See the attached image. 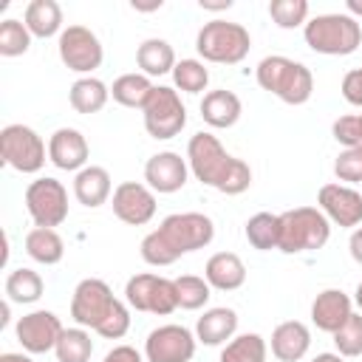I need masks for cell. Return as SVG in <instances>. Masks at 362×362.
Wrapping results in <instances>:
<instances>
[{"mask_svg":"<svg viewBox=\"0 0 362 362\" xmlns=\"http://www.w3.org/2000/svg\"><path fill=\"white\" fill-rule=\"evenodd\" d=\"M102 362H141V354L136 348H130V345H116L113 351L105 354Z\"/></svg>","mask_w":362,"mask_h":362,"instance_id":"cell-43","label":"cell"},{"mask_svg":"<svg viewBox=\"0 0 362 362\" xmlns=\"http://www.w3.org/2000/svg\"><path fill=\"white\" fill-rule=\"evenodd\" d=\"M74 195L82 206H102L107 198H110V173L105 167H85L76 173L74 178Z\"/></svg>","mask_w":362,"mask_h":362,"instance_id":"cell-22","label":"cell"},{"mask_svg":"<svg viewBox=\"0 0 362 362\" xmlns=\"http://www.w3.org/2000/svg\"><path fill=\"white\" fill-rule=\"evenodd\" d=\"M359 130H362V113H359Z\"/></svg>","mask_w":362,"mask_h":362,"instance_id":"cell-51","label":"cell"},{"mask_svg":"<svg viewBox=\"0 0 362 362\" xmlns=\"http://www.w3.org/2000/svg\"><path fill=\"white\" fill-rule=\"evenodd\" d=\"M215 235V226L201 212H175L161 221L156 232L141 240V257L150 266H170L181 255L204 249Z\"/></svg>","mask_w":362,"mask_h":362,"instance_id":"cell-1","label":"cell"},{"mask_svg":"<svg viewBox=\"0 0 362 362\" xmlns=\"http://www.w3.org/2000/svg\"><path fill=\"white\" fill-rule=\"evenodd\" d=\"M136 62L144 71V76H161V74H170L175 68V51H173V45L167 40L150 37V40H144L139 45Z\"/></svg>","mask_w":362,"mask_h":362,"instance_id":"cell-25","label":"cell"},{"mask_svg":"<svg viewBox=\"0 0 362 362\" xmlns=\"http://www.w3.org/2000/svg\"><path fill=\"white\" fill-rule=\"evenodd\" d=\"M127 328H130V311H127V305L122 300H116V305L110 308L105 322L96 328V334L105 337V339H122L127 334Z\"/></svg>","mask_w":362,"mask_h":362,"instance_id":"cell-40","label":"cell"},{"mask_svg":"<svg viewBox=\"0 0 362 362\" xmlns=\"http://www.w3.org/2000/svg\"><path fill=\"white\" fill-rule=\"evenodd\" d=\"M124 297L136 311H150V314H173L178 308V294H175V280L158 277V274H136L124 286Z\"/></svg>","mask_w":362,"mask_h":362,"instance_id":"cell-10","label":"cell"},{"mask_svg":"<svg viewBox=\"0 0 362 362\" xmlns=\"http://www.w3.org/2000/svg\"><path fill=\"white\" fill-rule=\"evenodd\" d=\"M354 300H356V305L362 308V280H359V286H356V294H354Z\"/></svg>","mask_w":362,"mask_h":362,"instance_id":"cell-50","label":"cell"},{"mask_svg":"<svg viewBox=\"0 0 362 362\" xmlns=\"http://www.w3.org/2000/svg\"><path fill=\"white\" fill-rule=\"evenodd\" d=\"M0 314H3V317H0V328H3V325L8 322V303H3V305H0Z\"/></svg>","mask_w":362,"mask_h":362,"instance_id":"cell-49","label":"cell"},{"mask_svg":"<svg viewBox=\"0 0 362 362\" xmlns=\"http://www.w3.org/2000/svg\"><path fill=\"white\" fill-rule=\"evenodd\" d=\"M334 139L339 144L348 147H359L362 144V130H359V116H339L334 122Z\"/></svg>","mask_w":362,"mask_h":362,"instance_id":"cell-41","label":"cell"},{"mask_svg":"<svg viewBox=\"0 0 362 362\" xmlns=\"http://www.w3.org/2000/svg\"><path fill=\"white\" fill-rule=\"evenodd\" d=\"M147 362H189L195 356V337L184 325H161L144 342Z\"/></svg>","mask_w":362,"mask_h":362,"instance_id":"cell-13","label":"cell"},{"mask_svg":"<svg viewBox=\"0 0 362 362\" xmlns=\"http://www.w3.org/2000/svg\"><path fill=\"white\" fill-rule=\"evenodd\" d=\"M308 345H311V334L297 320L280 322L272 331V354L280 362H297V359H303L308 354Z\"/></svg>","mask_w":362,"mask_h":362,"instance_id":"cell-21","label":"cell"},{"mask_svg":"<svg viewBox=\"0 0 362 362\" xmlns=\"http://www.w3.org/2000/svg\"><path fill=\"white\" fill-rule=\"evenodd\" d=\"M334 345L339 356H359L362 354V314H351L339 331H334Z\"/></svg>","mask_w":362,"mask_h":362,"instance_id":"cell-37","label":"cell"},{"mask_svg":"<svg viewBox=\"0 0 362 362\" xmlns=\"http://www.w3.org/2000/svg\"><path fill=\"white\" fill-rule=\"evenodd\" d=\"M31 45V31L20 20H3L0 23V54L3 57H20Z\"/></svg>","mask_w":362,"mask_h":362,"instance_id":"cell-36","label":"cell"},{"mask_svg":"<svg viewBox=\"0 0 362 362\" xmlns=\"http://www.w3.org/2000/svg\"><path fill=\"white\" fill-rule=\"evenodd\" d=\"M144 181L153 192H178L187 184V161L173 150L156 153L144 164Z\"/></svg>","mask_w":362,"mask_h":362,"instance_id":"cell-17","label":"cell"},{"mask_svg":"<svg viewBox=\"0 0 362 362\" xmlns=\"http://www.w3.org/2000/svg\"><path fill=\"white\" fill-rule=\"evenodd\" d=\"M311 362H342V356L339 354H317Z\"/></svg>","mask_w":362,"mask_h":362,"instance_id":"cell-46","label":"cell"},{"mask_svg":"<svg viewBox=\"0 0 362 362\" xmlns=\"http://www.w3.org/2000/svg\"><path fill=\"white\" fill-rule=\"evenodd\" d=\"M59 362H88L93 354V339L85 328H65L54 348Z\"/></svg>","mask_w":362,"mask_h":362,"instance_id":"cell-32","label":"cell"},{"mask_svg":"<svg viewBox=\"0 0 362 362\" xmlns=\"http://www.w3.org/2000/svg\"><path fill=\"white\" fill-rule=\"evenodd\" d=\"M269 14L280 28H297L308 17V3L305 0H272Z\"/></svg>","mask_w":362,"mask_h":362,"instance_id":"cell-38","label":"cell"},{"mask_svg":"<svg viewBox=\"0 0 362 362\" xmlns=\"http://www.w3.org/2000/svg\"><path fill=\"white\" fill-rule=\"evenodd\" d=\"M201 116L212 127H232L240 119V99L232 90H209L201 102Z\"/></svg>","mask_w":362,"mask_h":362,"instance_id":"cell-24","label":"cell"},{"mask_svg":"<svg viewBox=\"0 0 362 362\" xmlns=\"http://www.w3.org/2000/svg\"><path fill=\"white\" fill-rule=\"evenodd\" d=\"M201 3V8H206V11H221V8H229L232 6V0H198Z\"/></svg>","mask_w":362,"mask_h":362,"instance_id":"cell-45","label":"cell"},{"mask_svg":"<svg viewBox=\"0 0 362 362\" xmlns=\"http://www.w3.org/2000/svg\"><path fill=\"white\" fill-rule=\"evenodd\" d=\"M0 362H31V359L23 354H0Z\"/></svg>","mask_w":362,"mask_h":362,"instance_id":"cell-47","label":"cell"},{"mask_svg":"<svg viewBox=\"0 0 362 362\" xmlns=\"http://www.w3.org/2000/svg\"><path fill=\"white\" fill-rule=\"evenodd\" d=\"M6 294L11 303H37L42 297V277L34 269H14L6 277Z\"/></svg>","mask_w":362,"mask_h":362,"instance_id":"cell-33","label":"cell"},{"mask_svg":"<svg viewBox=\"0 0 362 362\" xmlns=\"http://www.w3.org/2000/svg\"><path fill=\"white\" fill-rule=\"evenodd\" d=\"M102 42L99 37L85 28V25H68L59 34V59L65 62V68L79 71V74H90L102 65Z\"/></svg>","mask_w":362,"mask_h":362,"instance_id":"cell-12","label":"cell"},{"mask_svg":"<svg viewBox=\"0 0 362 362\" xmlns=\"http://www.w3.org/2000/svg\"><path fill=\"white\" fill-rule=\"evenodd\" d=\"M351 297L339 288H325L317 294V300L311 303V320L320 331L334 334L342 328V322L351 317Z\"/></svg>","mask_w":362,"mask_h":362,"instance_id":"cell-19","label":"cell"},{"mask_svg":"<svg viewBox=\"0 0 362 362\" xmlns=\"http://www.w3.org/2000/svg\"><path fill=\"white\" fill-rule=\"evenodd\" d=\"M187 124V107L181 105L178 90L156 85L144 105V127L153 139H173Z\"/></svg>","mask_w":362,"mask_h":362,"instance_id":"cell-8","label":"cell"},{"mask_svg":"<svg viewBox=\"0 0 362 362\" xmlns=\"http://www.w3.org/2000/svg\"><path fill=\"white\" fill-rule=\"evenodd\" d=\"M235 331H238V314L232 308H209L204 317H198L195 325V337L204 345H221L232 339Z\"/></svg>","mask_w":362,"mask_h":362,"instance_id":"cell-23","label":"cell"},{"mask_svg":"<svg viewBox=\"0 0 362 362\" xmlns=\"http://www.w3.org/2000/svg\"><path fill=\"white\" fill-rule=\"evenodd\" d=\"M266 339L260 334H240L226 342L221 351V362H266Z\"/></svg>","mask_w":362,"mask_h":362,"instance_id":"cell-31","label":"cell"},{"mask_svg":"<svg viewBox=\"0 0 362 362\" xmlns=\"http://www.w3.org/2000/svg\"><path fill=\"white\" fill-rule=\"evenodd\" d=\"M195 48L204 59L221 62V65H238L249 48L252 37L240 23H226V20H212L198 31Z\"/></svg>","mask_w":362,"mask_h":362,"instance_id":"cell-6","label":"cell"},{"mask_svg":"<svg viewBox=\"0 0 362 362\" xmlns=\"http://www.w3.org/2000/svg\"><path fill=\"white\" fill-rule=\"evenodd\" d=\"M62 25V8L57 0H31L25 6V28L34 37H54Z\"/></svg>","mask_w":362,"mask_h":362,"instance_id":"cell-26","label":"cell"},{"mask_svg":"<svg viewBox=\"0 0 362 362\" xmlns=\"http://www.w3.org/2000/svg\"><path fill=\"white\" fill-rule=\"evenodd\" d=\"M116 305V297L110 291V286L99 277H88L74 288L71 297V317L82 325V328H99L105 322V317L110 314V308Z\"/></svg>","mask_w":362,"mask_h":362,"instance_id":"cell-11","label":"cell"},{"mask_svg":"<svg viewBox=\"0 0 362 362\" xmlns=\"http://www.w3.org/2000/svg\"><path fill=\"white\" fill-rule=\"evenodd\" d=\"M173 79H175V88H181L184 93H201L209 82V71L198 59H181L173 68Z\"/></svg>","mask_w":362,"mask_h":362,"instance_id":"cell-35","label":"cell"},{"mask_svg":"<svg viewBox=\"0 0 362 362\" xmlns=\"http://www.w3.org/2000/svg\"><path fill=\"white\" fill-rule=\"evenodd\" d=\"M209 283L206 277H195V274H181L175 280V294H178V308H187V311H195L201 305H206L209 300Z\"/></svg>","mask_w":362,"mask_h":362,"instance_id":"cell-34","label":"cell"},{"mask_svg":"<svg viewBox=\"0 0 362 362\" xmlns=\"http://www.w3.org/2000/svg\"><path fill=\"white\" fill-rule=\"evenodd\" d=\"M246 240L260 252L277 249V243H280V215H272V212L252 215L246 221Z\"/></svg>","mask_w":362,"mask_h":362,"instance_id":"cell-30","label":"cell"},{"mask_svg":"<svg viewBox=\"0 0 362 362\" xmlns=\"http://www.w3.org/2000/svg\"><path fill=\"white\" fill-rule=\"evenodd\" d=\"M204 277L218 291H235L246 283V266L235 252H218L206 260Z\"/></svg>","mask_w":362,"mask_h":362,"instance_id":"cell-20","label":"cell"},{"mask_svg":"<svg viewBox=\"0 0 362 362\" xmlns=\"http://www.w3.org/2000/svg\"><path fill=\"white\" fill-rule=\"evenodd\" d=\"M25 209L37 226L54 229L68 218V189L57 178H37L25 189Z\"/></svg>","mask_w":362,"mask_h":362,"instance_id":"cell-9","label":"cell"},{"mask_svg":"<svg viewBox=\"0 0 362 362\" xmlns=\"http://www.w3.org/2000/svg\"><path fill=\"white\" fill-rule=\"evenodd\" d=\"M320 209L328 221L339 226H359L362 223V195L345 184H325L320 187Z\"/></svg>","mask_w":362,"mask_h":362,"instance_id":"cell-16","label":"cell"},{"mask_svg":"<svg viewBox=\"0 0 362 362\" xmlns=\"http://www.w3.org/2000/svg\"><path fill=\"white\" fill-rule=\"evenodd\" d=\"M0 158L17 173H40L45 164V141L25 124H6L0 130Z\"/></svg>","mask_w":362,"mask_h":362,"instance_id":"cell-7","label":"cell"},{"mask_svg":"<svg viewBox=\"0 0 362 362\" xmlns=\"http://www.w3.org/2000/svg\"><path fill=\"white\" fill-rule=\"evenodd\" d=\"M342 96L345 102L362 107V68H354L342 76Z\"/></svg>","mask_w":362,"mask_h":362,"instance_id":"cell-42","label":"cell"},{"mask_svg":"<svg viewBox=\"0 0 362 362\" xmlns=\"http://www.w3.org/2000/svg\"><path fill=\"white\" fill-rule=\"evenodd\" d=\"M331 226L322 209L317 206H294L280 215V243L277 249L286 255L314 252L328 243Z\"/></svg>","mask_w":362,"mask_h":362,"instance_id":"cell-5","label":"cell"},{"mask_svg":"<svg viewBox=\"0 0 362 362\" xmlns=\"http://www.w3.org/2000/svg\"><path fill=\"white\" fill-rule=\"evenodd\" d=\"M113 215L122 223H130V226L150 223L153 215H156V195H153V189L139 184V181H122L113 189Z\"/></svg>","mask_w":362,"mask_h":362,"instance_id":"cell-14","label":"cell"},{"mask_svg":"<svg viewBox=\"0 0 362 362\" xmlns=\"http://www.w3.org/2000/svg\"><path fill=\"white\" fill-rule=\"evenodd\" d=\"M107 85L102 79H93V76H82L71 85V107L76 113H99L105 105H107Z\"/></svg>","mask_w":362,"mask_h":362,"instance_id":"cell-28","label":"cell"},{"mask_svg":"<svg viewBox=\"0 0 362 362\" xmlns=\"http://www.w3.org/2000/svg\"><path fill=\"white\" fill-rule=\"evenodd\" d=\"M348 249H351V257L362 266V226L354 229V235H351V240H348Z\"/></svg>","mask_w":362,"mask_h":362,"instance_id":"cell-44","label":"cell"},{"mask_svg":"<svg viewBox=\"0 0 362 362\" xmlns=\"http://www.w3.org/2000/svg\"><path fill=\"white\" fill-rule=\"evenodd\" d=\"M88 153L90 150H88L85 136L79 130H74V127H59L48 139V158L59 170H85Z\"/></svg>","mask_w":362,"mask_h":362,"instance_id":"cell-18","label":"cell"},{"mask_svg":"<svg viewBox=\"0 0 362 362\" xmlns=\"http://www.w3.org/2000/svg\"><path fill=\"white\" fill-rule=\"evenodd\" d=\"M334 173H337L339 181H348V184L362 181V144L342 150L334 161Z\"/></svg>","mask_w":362,"mask_h":362,"instance_id":"cell-39","label":"cell"},{"mask_svg":"<svg viewBox=\"0 0 362 362\" xmlns=\"http://www.w3.org/2000/svg\"><path fill=\"white\" fill-rule=\"evenodd\" d=\"M187 161L192 175L206 184L215 187L218 192L226 195H240L249 189L252 184V170L246 161L229 156L223 150V144L212 136V133H195L187 144Z\"/></svg>","mask_w":362,"mask_h":362,"instance_id":"cell-2","label":"cell"},{"mask_svg":"<svg viewBox=\"0 0 362 362\" xmlns=\"http://www.w3.org/2000/svg\"><path fill=\"white\" fill-rule=\"evenodd\" d=\"M257 85L286 105H303L311 99L314 90V76L303 62H294L288 57H266L257 65Z\"/></svg>","mask_w":362,"mask_h":362,"instance_id":"cell-3","label":"cell"},{"mask_svg":"<svg viewBox=\"0 0 362 362\" xmlns=\"http://www.w3.org/2000/svg\"><path fill=\"white\" fill-rule=\"evenodd\" d=\"M348 11L351 14H362V3L359 0H348Z\"/></svg>","mask_w":362,"mask_h":362,"instance_id":"cell-48","label":"cell"},{"mask_svg":"<svg viewBox=\"0 0 362 362\" xmlns=\"http://www.w3.org/2000/svg\"><path fill=\"white\" fill-rule=\"evenodd\" d=\"M17 339L28 354H48L51 348H57V339L62 337V322L54 311H31L25 317H20L17 322Z\"/></svg>","mask_w":362,"mask_h":362,"instance_id":"cell-15","label":"cell"},{"mask_svg":"<svg viewBox=\"0 0 362 362\" xmlns=\"http://www.w3.org/2000/svg\"><path fill=\"white\" fill-rule=\"evenodd\" d=\"M305 45L317 54L348 57L362 42V25L351 14H317L305 23Z\"/></svg>","mask_w":362,"mask_h":362,"instance_id":"cell-4","label":"cell"},{"mask_svg":"<svg viewBox=\"0 0 362 362\" xmlns=\"http://www.w3.org/2000/svg\"><path fill=\"white\" fill-rule=\"evenodd\" d=\"M153 88H156V85H153L150 76H144V74H122V76L113 82L110 93H113V99H116L119 105H124V107H141V110H144V105H147Z\"/></svg>","mask_w":362,"mask_h":362,"instance_id":"cell-29","label":"cell"},{"mask_svg":"<svg viewBox=\"0 0 362 362\" xmlns=\"http://www.w3.org/2000/svg\"><path fill=\"white\" fill-rule=\"evenodd\" d=\"M25 252L42 263V266H54L62 260L65 255V243L62 238L57 235V229H45V226H34L28 235H25Z\"/></svg>","mask_w":362,"mask_h":362,"instance_id":"cell-27","label":"cell"}]
</instances>
